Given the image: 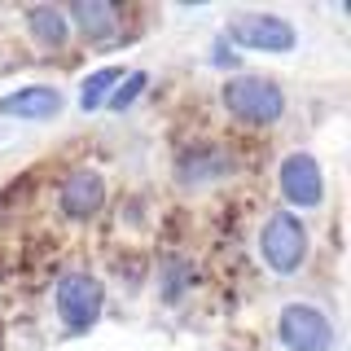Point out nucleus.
<instances>
[{"instance_id":"nucleus-1","label":"nucleus","mask_w":351,"mask_h":351,"mask_svg":"<svg viewBox=\"0 0 351 351\" xmlns=\"http://www.w3.org/2000/svg\"><path fill=\"white\" fill-rule=\"evenodd\" d=\"M219 101L228 106L233 119H241L250 128H268L285 114V93L268 75H233V80L219 88Z\"/></svg>"},{"instance_id":"nucleus-2","label":"nucleus","mask_w":351,"mask_h":351,"mask_svg":"<svg viewBox=\"0 0 351 351\" xmlns=\"http://www.w3.org/2000/svg\"><path fill=\"white\" fill-rule=\"evenodd\" d=\"M259 255L277 277H294L307 259V228L294 211H272L259 224Z\"/></svg>"},{"instance_id":"nucleus-3","label":"nucleus","mask_w":351,"mask_h":351,"mask_svg":"<svg viewBox=\"0 0 351 351\" xmlns=\"http://www.w3.org/2000/svg\"><path fill=\"white\" fill-rule=\"evenodd\" d=\"M53 303H58V316H62L66 334H88V329L101 321L106 290H101V281H97L93 272H66L58 281Z\"/></svg>"},{"instance_id":"nucleus-4","label":"nucleus","mask_w":351,"mask_h":351,"mask_svg":"<svg viewBox=\"0 0 351 351\" xmlns=\"http://www.w3.org/2000/svg\"><path fill=\"white\" fill-rule=\"evenodd\" d=\"M277 338L285 351H334V321L316 303H285L277 312Z\"/></svg>"},{"instance_id":"nucleus-5","label":"nucleus","mask_w":351,"mask_h":351,"mask_svg":"<svg viewBox=\"0 0 351 351\" xmlns=\"http://www.w3.org/2000/svg\"><path fill=\"white\" fill-rule=\"evenodd\" d=\"M228 40L237 49H255V53H290L299 44V31H294V22L277 14H233L228 18Z\"/></svg>"},{"instance_id":"nucleus-6","label":"nucleus","mask_w":351,"mask_h":351,"mask_svg":"<svg viewBox=\"0 0 351 351\" xmlns=\"http://www.w3.org/2000/svg\"><path fill=\"white\" fill-rule=\"evenodd\" d=\"M277 189L290 206H299V211H316V206L325 202V167L321 158H312V154H285L281 167H277Z\"/></svg>"},{"instance_id":"nucleus-7","label":"nucleus","mask_w":351,"mask_h":351,"mask_svg":"<svg viewBox=\"0 0 351 351\" xmlns=\"http://www.w3.org/2000/svg\"><path fill=\"white\" fill-rule=\"evenodd\" d=\"M58 206H62L66 219H93V215L106 206V176L93 171V167H75V171L62 180Z\"/></svg>"},{"instance_id":"nucleus-8","label":"nucleus","mask_w":351,"mask_h":351,"mask_svg":"<svg viewBox=\"0 0 351 351\" xmlns=\"http://www.w3.org/2000/svg\"><path fill=\"white\" fill-rule=\"evenodd\" d=\"M66 106V97L49 84H27L18 93L0 97V119H22V123H44V119H58Z\"/></svg>"},{"instance_id":"nucleus-9","label":"nucleus","mask_w":351,"mask_h":351,"mask_svg":"<svg viewBox=\"0 0 351 351\" xmlns=\"http://www.w3.org/2000/svg\"><path fill=\"white\" fill-rule=\"evenodd\" d=\"M66 22L80 27V36L88 40H119V9L106 5V0H71V9L62 14Z\"/></svg>"},{"instance_id":"nucleus-10","label":"nucleus","mask_w":351,"mask_h":351,"mask_svg":"<svg viewBox=\"0 0 351 351\" xmlns=\"http://www.w3.org/2000/svg\"><path fill=\"white\" fill-rule=\"evenodd\" d=\"M176 176H180L184 184L219 180V176H228V154L215 149V145H189V149H180V158H176Z\"/></svg>"},{"instance_id":"nucleus-11","label":"nucleus","mask_w":351,"mask_h":351,"mask_svg":"<svg viewBox=\"0 0 351 351\" xmlns=\"http://www.w3.org/2000/svg\"><path fill=\"white\" fill-rule=\"evenodd\" d=\"M27 31H31V40H36L40 49H62V44L71 40V22H66L62 9H53V5L27 9Z\"/></svg>"},{"instance_id":"nucleus-12","label":"nucleus","mask_w":351,"mask_h":351,"mask_svg":"<svg viewBox=\"0 0 351 351\" xmlns=\"http://www.w3.org/2000/svg\"><path fill=\"white\" fill-rule=\"evenodd\" d=\"M123 66H101V71H93L84 80V88H80V110H88V114H93V110H101L106 101H110V93H114L119 88V80H123Z\"/></svg>"},{"instance_id":"nucleus-13","label":"nucleus","mask_w":351,"mask_h":351,"mask_svg":"<svg viewBox=\"0 0 351 351\" xmlns=\"http://www.w3.org/2000/svg\"><path fill=\"white\" fill-rule=\"evenodd\" d=\"M145 88H149V75H145V71H128L123 80H119V88L110 93V101H106V106H110V110H128L141 93H145Z\"/></svg>"},{"instance_id":"nucleus-14","label":"nucleus","mask_w":351,"mask_h":351,"mask_svg":"<svg viewBox=\"0 0 351 351\" xmlns=\"http://www.w3.org/2000/svg\"><path fill=\"white\" fill-rule=\"evenodd\" d=\"M184 277H189V268H184V259H171L167 268H162V299H167V303H176V299L184 294V285H189Z\"/></svg>"}]
</instances>
